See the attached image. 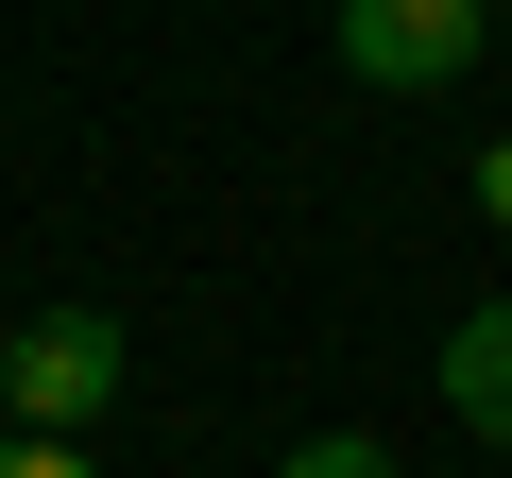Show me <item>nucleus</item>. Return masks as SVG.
I'll list each match as a JSON object with an SVG mask.
<instances>
[{
    "instance_id": "nucleus-1",
    "label": "nucleus",
    "mask_w": 512,
    "mask_h": 478,
    "mask_svg": "<svg viewBox=\"0 0 512 478\" xmlns=\"http://www.w3.org/2000/svg\"><path fill=\"white\" fill-rule=\"evenodd\" d=\"M120 376H137L120 308H18V342H0V427H52V444H86V427L120 410Z\"/></svg>"
},
{
    "instance_id": "nucleus-2",
    "label": "nucleus",
    "mask_w": 512,
    "mask_h": 478,
    "mask_svg": "<svg viewBox=\"0 0 512 478\" xmlns=\"http://www.w3.org/2000/svg\"><path fill=\"white\" fill-rule=\"evenodd\" d=\"M495 35V0H342V69L359 86H461Z\"/></svg>"
},
{
    "instance_id": "nucleus-3",
    "label": "nucleus",
    "mask_w": 512,
    "mask_h": 478,
    "mask_svg": "<svg viewBox=\"0 0 512 478\" xmlns=\"http://www.w3.org/2000/svg\"><path fill=\"white\" fill-rule=\"evenodd\" d=\"M444 410H461V427H478V444H512V291H495V308H461V325H444Z\"/></svg>"
},
{
    "instance_id": "nucleus-4",
    "label": "nucleus",
    "mask_w": 512,
    "mask_h": 478,
    "mask_svg": "<svg viewBox=\"0 0 512 478\" xmlns=\"http://www.w3.org/2000/svg\"><path fill=\"white\" fill-rule=\"evenodd\" d=\"M274 478H393V461H376V444H359V427H308V444H291V461H274Z\"/></svg>"
},
{
    "instance_id": "nucleus-5",
    "label": "nucleus",
    "mask_w": 512,
    "mask_h": 478,
    "mask_svg": "<svg viewBox=\"0 0 512 478\" xmlns=\"http://www.w3.org/2000/svg\"><path fill=\"white\" fill-rule=\"evenodd\" d=\"M0 478H103L86 444H52V427H0Z\"/></svg>"
},
{
    "instance_id": "nucleus-6",
    "label": "nucleus",
    "mask_w": 512,
    "mask_h": 478,
    "mask_svg": "<svg viewBox=\"0 0 512 478\" xmlns=\"http://www.w3.org/2000/svg\"><path fill=\"white\" fill-rule=\"evenodd\" d=\"M478 222H495V239H512V137H495V154H478Z\"/></svg>"
},
{
    "instance_id": "nucleus-7",
    "label": "nucleus",
    "mask_w": 512,
    "mask_h": 478,
    "mask_svg": "<svg viewBox=\"0 0 512 478\" xmlns=\"http://www.w3.org/2000/svg\"><path fill=\"white\" fill-rule=\"evenodd\" d=\"M495 18H512V0H495Z\"/></svg>"
}]
</instances>
